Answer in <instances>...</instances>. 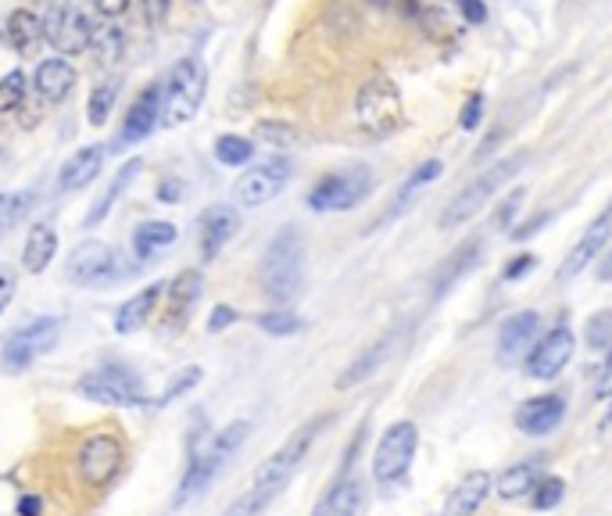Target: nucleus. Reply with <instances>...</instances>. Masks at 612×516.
I'll use <instances>...</instances> for the list:
<instances>
[{
    "label": "nucleus",
    "instance_id": "nucleus-1",
    "mask_svg": "<svg viewBox=\"0 0 612 516\" xmlns=\"http://www.w3.org/2000/svg\"><path fill=\"white\" fill-rule=\"evenodd\" d=\"M258 276H262V291L272 301L287 305L301 294V287H305V237L294 226H283L269 241Z\"/></svg>",
    "mask_w": 612,
    "mask_h": 516
},
{
    "label": "nucleus",
    "instance_id": "nucleus-2",
    "mask_svg": "<svg viewBox=\"0 0 612 516\" xmlns=\"http://www.w3.org/2000/svg\"><path fill=\"white\" fill-rule=\"evenodd\" d=\"M355 122L358 129L373 140L394 137L405 122V108H401V90L391 76H373L358 86L355 94Z\"/></svg>",
    "mask_w": 612,
    "mask_h": 516
},
{
    "label": "nucleus",
    "instance_id": "nucleus-3",
    "mask_svg": "<svg viewBox=\"0 0 612 516\" xmlns=\"http://www.w3.org/2000/svg\"><path fill=\"white\" fill-rule=\"evenodd\" d=\"M158 86H162V126H187L201 112L204 94H208V72L201 58H179L165 83Z\"/></svg>",
    "mask_w": 612,
    "mask_h": 516
},
{
    "label": "nucleus",
    "instance_id": "nucleus-4",
    "mask_svg": "<svg viewBox=\"0 0 612 516\" xmlns=\"http://www.w3.org/2000/svg\"><path fill=\"white\" fill-rule=\"evenodd\" d=\"M247 434H251V423H247V420L230 423L226 430H219V434H215L212 445L190 459L187 477H183V484H179V491H176V506H187L190 499H197V495H201V491L212 488V481L222 473V466L237 456V448L247 441Z\"/></svg>",
    "mask_w": 612,
    "mask_h": 516
},
{
    "label": "nucleus",
    "instance_id": "nucleus-5",
    "mask_svg": "<svg viewBox=\"0 0 612 516\" xmlns=\"http://www.w3.org/2000/svg\"><path fill=\"white\" fill-rule=\"evenodd\" d=\"M523 165H527V155L519 151V155L502 158V162H494L491 169H484L480 176H473V180L455 194V201H448V208H444V215H441L444 230H455V226L469 223L476 212H484L487 201H491L494 194H498V190H502L519 169H523Z\"/></svg>",
    "mask_w": 612,
    "mask_h": 516
},
{
    "label": "nucleus",
    "instance_id": "nucleus-6",
    "mask_svg": "<svg viewBox=\"0 0 612 516\" xmlns=\"http://www.w3.org/2000/svg\"><path fill=\"white\" fill-rule=\"evenodd\" d=\"M369 190H373V172L362 165L326 172L323 180L308 190V208L312 212H348L369 198Z\"/></svg>",
    "mask_w": 612,
    "mask_h": 516
},
{
    "label": "nucleus",
    "instance_id": "nucleus-7",
    "mask_svg": "<svg viewBox=\"0 0 612 516\" xmlns=\"http://www.w3.org/2000/svg\"><path fill=\"white\" fill-rule=\"evenodd\" d=\"M58 334H61V323L54 316H40L33 319L29 327L15 330V334L4 341V352H0V366L8 373H22L29 370L40 355H47L58 344Z\"/></svg>",
    "mask_w": 612,
    "mask_h": 516
},
{
    "label": "nucleus",
    "instance_id": "nucleus-8",
    "mask_svg": "<svg viewBox=\"0 0 612 516\" xmlns=\"http://www.w3.org/2000/svg\"><path fill=\"white\" fill-rule=\"evenodd\" d=\"M416 448H419L416 423L401 420V423H394V427H387V434H383L380 445H376L373 477L380 484H398L408 473V466H412V459H416Z\"/></svg>",
    "mask_w": 612,
    "mask_h": 516
},
{
    "label": "nucleus",
    "instance_id": "nucleus-9",
    "mask_svg": "<svg viewBox=\"0 0 612 516\" xmlns=\"http://www.w3.org/2000/svg\"><path fill=\"white\" fill-rule=\"evenodd\" d=\"M43 33L54 51L72 58V54H83L90 47V36H94V18L83 15L76 4H51L47 15H43Z\"/></svg>",
    "mask_w": 612,
    "mask_h": 516
},
{
    "label": "nucleus",
    "instance_id": "nucleus-10",
    "mask_svg": "<svg viewBox=\"0 0 612 516\" xmlns=\"http://www.w3.org/2000/svg\"><path fill=\"white\" fill-rule=\"evenodd\" d=\"M326 420H330V416H319V420H308L305 427L294 430V434L287 438V445H280L262 466H258L255 484H272V488H283V484L290 481V473L298 470L301 459L308 456V448H312L315 434L326 427Z\"/></svg>",
    "mask_w": 612,
    "mask_h": 516
},
{
    "label": "nucleus",
    "instance_id": "nucleus-11",
    "mask_svg": "<svg viewBox=\"0 0 612 516\" xmlns=\"http://www.w3.org/2000/svg\"><path fill=\"white\" fill-rule=\"evenodd\" d=\"M68 280L79 287H104L119 276V255L104 241H83L72 248L65 266Z\"/></svg>",
    "mask_w": 612,
    "mask_h": 516
},
{
    "label": "nucleus",
    "instance_id": "nucleus-12",
    "mask_svg": "<svg viewBox=\"0 0 612 516\" xmlns=\"http://www.w3.org/2000/svg\"><path fill=\"white\" fill-rule=\"evenodd\" d=\"M573 348H577V337H573L566 323H559V327H552L534 341V348L527 352V373L537 380H555L570 366Z\"/></svg>",
    "mask_w": 612,
    "mask_h": 516
},
{
    "label": "nucleus",
    "instance_id": "nucleus-13",
    "mask_svg": "<svg viewBox=\"0 0 612 516\" xmlns=\"http://www.w3.org/2000/svg\"><path fill=\"white\" fill-rule=\"evenodd\" d=\"M290 180V162L287 158H262L237 180V201L244 208L269 205Z\"/></svg>",
    "mask_w": 612,
    "mask_h": 516
},
{
    "label": "nucleus",
    "instance_id": "nucleus-14",
    "mask_svg": "<svg viewBox=\"0 0 612 516\" xmlns=\"http://www.w3.org/2000/svg\"><path fill=\"white\" fill-rule=\"evenodd\" d=\"M76 391L83 398H90V402H101V405H144L147 402L140 380L129 377L126 370L86 373V377L76 384Z\"/></svg>",
    "mask_w": 612,
    "mask_h": 516
},
{
    "label": "nucleus",
    "instance_id": "nucleus-15",
    "mask_svg": "<svg viewBox=\"0 0 612 516\" xmlns=\"http://www.w3.org/2000/svg\"><path fill=\"white\" fill-rule=\"evenodd\" d=\"M122 441L111 438V434H94L79 448V477H83L90 488H108L115 481V473L122 470Z\"/></svg>",
    "mask_w": 612,
    "mask_h": 516
},
{
    "label": "nucleus",
    "instance_id": "nucleus-16",
    "mask_svg": "<svg viewBox=\"0 0 612 516\" xmlns=\"http://www.w3.org/2000/svg\"><path fill=\"white\" fill-rule=\"evenodd\" d=\"M612 241V201L602 208V212L595 215V223L587 226L584 237H580L577 244H573V251L566 255V262L559 266V284H570L573 276L584 273L591 262H595L598 255L605 251V244Z\"/></svg>",
    "mask_w": 612,
    "mask_h": 516
},
{
    "label": "nucleus",
    "instance_id": "nucleus-17",
    "mask_svg": "<svg viewBox=\"0 0 612 516\" xmlns=\"http://www.w3.org/2000/svg\"><path fill=\"white\" fill-rule=\"evenodd\" d=\"M154 126H162V86H158V83L147 86L144 94L133 101L126 122H122L119 140H115L111 147H115V151H122V147H129V144H140V140L151 137Z\"/></svg>",
    "mask_w": 612,
    "mask_h": 516
},
{
    "label": "nucleus",
    "instance_id": "nucleus-18",
    "mask_svg": "<svg viewBox=\"0 0 612 516\" xmlns=\"http://www.w3.org/2000/svg\"><path fill=\"white\" fill-rule=\"evenodd\" d=\"M537 337H541V316L537 312H516L512 319H505L502 334H498V362H505V366L519 362Z\"/></svg>",
    "mask_w": 612,
    "mask_h": 516
},
{
    "label": "nucleus",
    "instance_id": "nucleus-19",
    "mask_svg": "<svg viewBox=\"0 0 612 516\" xmlns=\"http://www.w3.org/2000/svg\"><path fill=\"white\" fill-rule=\"evenodd\" d=\"M562 416H566V398L562 395H537L516 409V427L523 430V434L541 438V434H552V430L559 427Z\"/></svg>",
    "mask_w": 612,
    "mask_h": 516
},
{
    "label": "nucleus",
    "instance_id": "nucleus-20",
    "mask_svg": "<svg viewBox=\"0 0 612 516\" xmlns=\"http://www.w3.org/2000/svg\"><path fill=\"white\" fill-rule=\"evenodd\" d=\"M401 334H405V327H394V330H387V334H383L380 341L369 344L366 352L358 355V359L351 362L348 370H344V373H340V377H337V387H340V391H348V387H355V384H362V380L373 377V373L380 370L383 362L391 359V352H394V348H398Z\"/></svg>",
    "mask_w": 612,
    "mask_h": 516
},
{
    "label": "nucleus",
    "instance_id": "nucleus-21",
    "mask_svg": "<svg viewBox=\"0 0 612 516\" xmlns=\"http://www.w3.org/2000/svg\"><path fill=\"white\" fill-rule=\"evenodd\" d=\"M240 219L230 205H212L201 212V255L204 262H212L219 258V251L233 241V233H237Z\"/></svg>",
    "mask_w": 612,
    "mask_h": 516
},
{
    "label": "nucleus",
    "instance_id": "nucleus-22",
    "mask_svg": "<svg viewBox=\"0 0 612 516\" xmlns=\"http://www.w3.org/2000/svg\"><path fill=\"white\" fill-rule=\"evenodd\" d=\"M76 83H79V72L72 69V61L68 58H47L36 65L33 86L47 104H61L72 90H76Z\"/></svg>",
    "mask_w": 612,
    "mask_h": 516
},
{
    "label": "nucleus",
    "instance_id": "nucleus-23",
    "mask_svg": "<svg viewBox=\"0 0 612 516\" xmlns=\"http://www.w3.org/2000/svg\"><path fill=\"white\" fill-rule=\"evenodd\" d=\"M4 36H8L11 51L22 54V58H33L47 43V33H43V15H36L33 8H18L8 15V26H4Z\"/></svg>",
    "mask_w": 612,
    "mask_h": 516
},
{
    "label": "nucleus",
    "instance_id": "nucleus-24",
    "mask_svg": "<svg viewBox=\"0 0 612 516\" xmlns=\"http://www.w3.org/2000/svg\"><path fill=\"white\" fill-rule=\"evenodd\" d=\"M165 291H169V309H165V316H169V330H179L183 323H187L194 301L201 298L204 280L197 269H183L172 284H165Z\"/></svg>",
    "mask_w": 612,
    "mask_h": 516
},
{
    "label": "nucleus",
    "instance_id": "nucleus-25",
    "mask_svg": "<svg viewBox=\"0 0 612 516\" xmlns=\"http://www.w3.org/2000/svg\"><path fill=\"white\" fill-rule=\"evenodd\" d=\"M494 481L487 470H473L459 481V488L448 495V506H444V516H473L476 509L484 506V499L491 495Z\"/></svg>",
    "mask_w": 612,
    "mask_h": 516
},
{
    "label": "nucleus",
    "instance_id": "nucleus-26",
    "mask_svg": "<svg viewBox=\"0 0 612 516\" xmlns=\"http://www.w3.org/2000/svg\"><path fill=\"white\" fill-rule=\"evenodd\" d=\"M101 165H104V147H97V144L79 147L76 155H72L65 165H61V172H58V190H65V194H68V190H83L86 183H94V180H97Z\"/></svg>",
    "mask_w": 612,
    "mask_h": 516
},
{
    "label": "nucleus",
    "instance_id": "nucleus-27",
    "mask_svg": "<svg viewBox=\"0 0 612 516\" xmlns=\"http://www.w3.org/2000/svg\"><path fill=\"white\" fill-rule=\"evenodd\" d=\"M480 251H484V241H480V237H473V241L459 244V248L451 251V258L441 266V273L434 276V298H444L451 287L459 284L462 276L480 262Z\"/></svg>",
    "mask_w": 612,
    "mask_h": 516
},
{
    "label": "nucleus",
    "instance_id": "nucleus-28",
    "mask_svg": "<svg viewBox=\"0 0 612 516\" xmlns=\"http://www.w3.org/2000/svg\"><path fill=\"white\" fill-rule=\"evenodd\" d=\"M162 294H165V284H151V287H144V291H136L129 301H122V309L115 312V330H119V334L144 330V323L151 319L154 305H158Z\"/></svg>",
    "mask_w": 612,
    "mask_h": 516
},
{
    "label": "nucleus",
    "instance_id": "nucleus-29",
    "mask_svg": "<svg viewBox=\"0 0 612 516\" xmlns=\"http://www.w3.org/2000/svg\"><path fill=\"white\" fill-rule=\"evenodd\" d=\"M358 506H362V481L358 477H344V481H337L319 499L312 516H355Z\"/></svg>",
    "mask_w": 612,
    "mask_h": 516
},
{
    "label": "nucleus",
    "instance_id": "nucleus-30",
    "mask_svg": "<svg viewBox=\"0 0 612 516\" xmlns=\"http://www.w3.org/2000/svg\"><path fill=\"white\" fill-rule=\"evenodd\" d=\"M537 481H541V459H530V463H516L509 470H502V477L494 481V491L505 502H519L537 488Z\"/></svg>",
    "mask_w": 612,
    "mask_h": 516
},
{
    "label": "nucleus",
    "instance_id": "nucleus-31",
    "mask_svg": "<svg viewBox=\"0 0 612 516\" xmlns=\"http://www.w3.org/2000/svg\"><path fill=\"white\" fill-rule=\"evenodd\" d=\"M54 255H58V233L51 230L47 223H36L29 230L26 244H22V266L29 273H43V269L51 266Z\"/></svg>",
    "mask_w": 612,
    "mask_h": 516
},
{
    "label": "nucleus",
    "instance_id": "nucleus-32",
    "mask_svg": "<svg viewBox=\"0 0 612 516\" xmlns=\"http://www.w3.org/2000/svg\"><path fill=\"white\" fill-rule=\"evenodd\" d=\"M86 51H94L101 69H115V65H119L122 51H126V36H122V29L115 26V18L94 22V36H90V47H86Z\"/></svg>",
    "mask_w": 612,
    "mask_h": 516
},
{
    "label": "nucleus",
    "instance_id": "nucleus-33",
    "mask_svg": "<svg viewBox=\"0 0 612 516\" xmlns=\"http://www.w3.org/2000/svg\"><path fill=\"white\" fill-rule=\"evenodd\" d=\"M140 169H144V162H140V158H129V162L122 165L119 172H115V180L108 183V190H104L101 198H97V205L90 208V215H86V226L104 223V215H108L111 208L119 205V198H122V194H126V187L136 180V172H140Z\"/></svg>",
    "mask_w": 612,
    "mask_h": 516
},
{
    "label": "nucleus",
    "instance_id": "nucleus-34",
    "mask_svg": "<svg viewBox=\"0 0 612 516\" xmlns=\"http://www.w3.org/2000/svg\"><path fill=\"white\" fill-rule=\"evenodd\" d=\"M179 230L172 223H162V219H154V223H144L136 226L133 233V251L140 262H147V258H154L158 251H165L169 244H176Z\"/></svg>",
    "mask_w": 612,
    "mask_h": 516
},
{
    "label": "nucleus",
    "instance_id": "nucleus-35",
    "mask_svg": "<svg viewBox=\"0 0 612 516\" xmlns=\"http://www.w3.org/2000/svg\"><path fill=\"white\" fill-rule=\"evenodd\" d=\"M441 169H444V165L437 162V158H430V162L419 165V169L412 172V176H408L405 183H401L398 198H394V208H391V212H387V215H383V223H387V219H394V215H398V212H405V208L412 205V198H416L419 190L430 187V183H434L437 176H441Z\"/></svg>",
    "mask_w": 612,
    "mask_h": 516
},
{
    "label": "nucleus",
    "instance_id": "nucleus-36",
    "mask_svg": "<svg viewBox=\"0 0 612 516\" xmlns=\"http://www.w3.org/2000/svg\"><path fill=\"white\" fill-rule=\"evenodd\" d=\"M215 158H219L222 165L237 169V165H247L255 158V144L247 137H237V133H222V137L215 140Z\"/></svg>",
    "mask_w": 612,
    "mask_h": 516
},
{
    "label": "nucleus",
    "instance_id": "nucleus-37",
    "mask_svg": "<svg viewBox=\"0 0 612 516\" xmlns=\"http://www.w3.org/2000/svg\"><path fill=\"white\" fill-rule=\"evenodd\" d=\"M280 491L283 488H272V484H255V488L247 491V495H240V499L233 502V506L226 509L222 516H258V513H265V506H269Z\"/></svg>",
    "mask_w": 612,
    "mask_h": 516
},
{
    "label": "nucleus",
    "instance_id": "nucleus-38",
    "mask_svg": "<svg viewBox=\"0 0 612 516\" xmlns=\"http://www.w3.org/2000/svg\"><path fill=\"white\" fill-rule=\"evenodd\" d=\"M115 101H119V83H101L94 86V94L86 101V115H90V126H104L115 112Z\"/></svg>",
    "mask_w": 612,
    "mask_h": 516
},
{
    "label": "nucleus",
    "instance_id": "nucleus-39",
    "mask_svg": "<svg viewBox=\"0 0 612 516\" xmlns=\"http://www.w3.org/2000/svg\"><path fill=\"white\" fill-rule=\"evenodd\" d=\"M26 90H29V79L26 72H8V76L0 79V115H11L15 108H22L26 101Z\"/></svg>",
    "mask_w": 612,
    "mask_h": 516
},
{
    "label": "nucleus",
    "instance_id": "nucleus-40",
    "mask_svg": "<svg viewBox=\"0 0 612 516\" xmlns=\"http://www.w3.org/2000/svg\"><path fill=\"white\" fill-rule=\"evenodd\" d=\"M33 205V194L29 190H15V194H0V237L11 230V226L22 219Z\"/></svg>",
    "mask_w": 612,
    "mask_h": 516
},
{
    "label": "nucleus",
    "instance_id": "nucleus-41",
    "mask_svg": "<svg viewBox=\"0 0 612 516\" xmlns=\"http://www.w3.org/2000/svg\"><path fill=\"white\" fill-rule=\"evenodd\" d=\"M584 337H587V348H595V352H609V348H612V309H602V312H595V316L587 319Z\"/></svg>",
    "mask_w": 612,
    "mask_h": 516
},
{
    "label": "nucleus",
    "instance_id": "nucleus-42",
    "mask_svg": "<svg viewBox=\"0 0 612 516\" xmlns=\"http://www.w3.org/2000/svg\"><path fill=\"white\" fill-rule=\"evenodd\" d=\"M562 495H566V484L559 481V477H541L537 481V488L530 491V506L534 509H555L562 502Z\"/></svg>",
    "mask_w": 612,
    "mask_h": 516
},
{
    "label": "nucleus",
    "instance_id": "nucleus-43",
    "mask_svg": "<svg viewBox=\"0 0 612 516\" xmlns=\"http://www.w3.org/2000/svg\"><path fill=\"white\" fill-rule=\"evenodd\" d=\"M255 137L265 140V144H276V147H290L298 144V129L290 126V122H276V119H265L255 126Z\"/></svg>",
    "mask_w": 612,
    "mask_h": 516
},
{
    "label": "nucleus",
    "instance_id": "nucleus-44",
    "mask_svg": "<svg viewBox=\"0 0 612 516\" xmlns=\"http://www.w3.org/2000/svg\"><path fill=\"white\" fill-rule=\"evenodd\" d=\"M201 377H204V370L201 366H187L183 373H176V377L165 384V391L158 395V405H169V402H176L179 395H187L190 387H197L201 384Z\"/></svg>",
    "mask_w": 612,
    "mask_h": 516
},
{
    "label": "nucleus",
    "instance_id": "nucleus-45",
    "mask_svg": "<svg viewBox=\"0 0 612 516\" xmlns=\"http://www.w3.org/2000/svg\"><path fill=\"white\" fill-rule=\"evenodd\" d=\"M258 327L269 337H290L301 330V316H294V312H269V316H258Z\"/></svg>",
    "mask_w": 612,
    "mask_h": 516
},
{
    "label": "nucleus",
    "instance_id": "nucleus-46",
    "mask_svg": "<svg viewBox=\"0 0 612 516\" xmlns=\"http://www.w3.org/2000/svg\"><path fill=\"white\" fill-rule=\"evenodd\" d=\"M15 291H18V276H15V269L0 262V312H4V309H8V305H11Z\"/></svg>",
    "mask_w": 612,
    "mask_h": 516
},
{
    "label": "nucleus",
    "instance_id": "nucleus-47",
    "mask_svg": "<svg viewBox=\"0 0 612 516\" xmlns=\"http://www.w3.org/2000/svg\"><path fill=\"white\" fill-rule=\"evenodd\" d=\"M183 194H187V183L179 180V176L158 183V201H165V205H179V201H183Z\"/></svg>",
    "mask_w": 612,
    "mask_h": 516
},
{
    "label": "nucleus",
    "instance_id": "nucleus-48",
    "mask_svg": "<svg viewBox=\"0 0 612 516\" xmlns=\"http://www.w3.org/2000/svg\"><path fill=\"white\" fill-rule=\"evenodd\" d=\"M480 112H484V97L473 94V97L466 101V108H462L459 126H462V129H476V126H480Z\"/></svg>",
    "mask_w": 612,
    "mask_h": 516
},
{
    "label": "nucleus",
    "instance_id": "nucleus-49",
    "mask_svg": "<svg viewBox=\"0 0 612 516\" xmlns=\"http://www.w3.org/2000/svg\"><path fill=\"white\" fill-rule=\"evenodd\" d=\"M534 266H537V258H534V255H516V258L509 262V266L502 269V280H519V276H527Z\"/></svg>",
    "mask_w": 612,
    "mask_h": 516
},
{
    "label": "nucleus",
    "instance_id": "nucleus-50",
    "mask_svg": "<svg viewBox=\"0 0 612 516\" xmlns=\"http://www.w3.org/2000/svg\"><path fill=\"white\" fill-rule=\"evenodd\" d=\"M595 398H612V348H609V355H605V362H602V370H598V380H595Z\"/></svg>",
    "mask_w": 612,
    "mask_h": 516
},
{
    "label": "nucleus",
    "instance_id": "nucleus-51",
    "mask_svg": "<svg viewBox=\"0 0 612 516\" xmlns=\"http://www.w3.org/2000/svg\"><path fill=\"white\" fill-rule=\"evenodd\" d=\"M519 205H523V190H512L509 198H505V205L498 208V215H494V226H502V230H505V226L512 223V215H516Z\"/></svg>",
    "mask_w": 612,
    "mask_h": 516
},
{
    "label": "nucleus",
    "instance_id": "nucleus-52",
    "mask_svg": "<svg viewBox=\"0 0 612 516\" xmlns=\"http://www.w3.org/2000/svg\"><path fill=\"white\" fill-rule=\"evenodd\" d=\"M462 11V18L466 22H473V26H484L487 22V8H484V0H455Z\"/></svg>",
    "mask_w": 612,
    "mask_h": 516
},
{
    "label": "nucleus",
    "instance_id": "nucleus-53",
    "mask_svg": "<svg viewBox=\"0 0 612 516\" xmlns=\"http://www.w3.org/2000/svg\"><path fill=\"white\" fill-rule=\"evenodd\" d=\"M233 323H237V309H230V305H215L212 319H208V330H212V334H219V330L233 327Z\"/></svg>",
    "mask_w": 612,
    "mask_h": 516
},
{
    "label": "nucleus",
    "instance_id": "nucleus-54",
    "mask_svg": "<svg viewBox=\"0 0 612 516\" xmlns=\"http://www.w3.org/2000/svg\"><path fill=\"white\" fill-rule=\"evenodd\" d=\"M144 4V15H147V22H165L169 18V11H172V0H140Z\"/></svg>",
    "mask_w": 612,
    "mask_h": 516
},
{
    "label": "nucleus",
    "instance_id": "nucleus-55",
    "mask_svg": "<svg viewBox=\"0 0 612 516\" xmlns=\"http://www.w3.org/2000/svg\"><path fill=\"white\" fill-rule=\"evenodd\" d=\"M94 8L101 11L104 18H119V15H126L129 0H94Z\"/></svg>",
    "mask_w": 612,
    "mask_h": 516
},
{
    "label": "nucleus",
    "instance_id": "nucleus-56",
    "mask_svg": "<svg viewBox=\"0 0 612 516\" xmlns=\"http://www.w3.org/2000/svg\"><path fill=\"white\" fill-rule=\"evenodd\" d=\"M43 513V502L36 495H22L18 499V516H40Z\"/></svg>",
    "mask_w": 612,
    "mask_h": 516
},
{
    "label": "nucleus",
    "instance_id": "nucleus-57",
    "mask_svg": "<svg viewBox=\"0 0 612 516\" xmlns=\"http://www.w3.org/2000/svg\"><path fill=\"white\" fill-rule=\"evenodd\" d=\"M548 219H552V215H548V212H541V215H537V219H530V223H523V226H519V230L512 233V237H516V241H523V237H530V233H537V226H544V223H548Z\"/></svg>",
    "mask_w": 612,
    "mask_h": 516
},
{
    "label": "nucleus",
    "instance_id": "nucleus-58",
    "mask_svg": "<svg viewBox=\"0 0 612 516\" xmlns=\"http://www.w3.org/2000/svg\"><path fill=\"white\" fill-rule=\"evenodd\" d=\"M598 280H605V284L612 280V251H609V258H605L602 266H598Z\"/></svg>",
    "mask_w": 612,
    "mask_h": 516
},
{
    "label": "nucleus",
    "instance_id": "nucleus-59",
    "mask_svg": "<svg viewBox=\"0 0 612 516\" xmlns=\"http://www.w3.org/2000/svg\"><path fill=\"white\" fill-rule=\"evenodd\" d=\"M36 4H47V0H36Z\"/></svg>",
    "mask_w": 612,
    "mask_h": 516
}]
</instances>
